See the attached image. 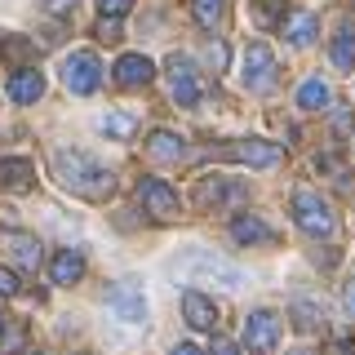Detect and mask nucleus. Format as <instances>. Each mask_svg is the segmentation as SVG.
Returning <instances> with one entry per match:
<instances>
[{
  "label": "nucleus",
  "mask_w": 355,
  "mask_h": 355,
  "mask_svg": "<svg viewBox=\"0 0 355 355\" xmlns=\"http://www.w3.org/2000/svg\"><path fill=\"white\" fill-rule=\"evenodd\" d=\"M182 315H187V324L200 329V333H214L218 329V306H214V297H205L200 288L182 293Z\"/></svg>",
  "instance_id": "nucleus-11"
},
{
  "label": "nucleus",
  "mask_w": 355,
  "mask_h": 355,
  "mask_svg": "<svg viewBox=\"0 0 355 355\" xmlns=\"http://www.w3.org/2000/svg\"><path fill=\"white\" fill-rule=\"evenodd\" d=\"M329 85L320 80V76H311V80H302V89H297V107L302 111H320V107H329Z\"/></svg>",
  "instance_id": "nucleus-21"
},
{
  "label": "nucleus",
  "mask_w": 355,
  "mask_h": 355,
  "mask_svg": "<svg viewBox=\"0 0 355 355\" xmlns=\"http://www.w3.org/2000/svg\"><path fill=\"white\" fill-rule=\"evenodd\" d=\"M342 306H347V315L355 320V275L347 280V293H342Z\"/></svg>",
  "instance_id": "nucleus-34"
},
{
  "label": "nucleus",
  "mask_w": 355,
  "mask_h": 355,
  "mask_svg": "<svg viewBox=\"0 0 355 355\" xmlns=\"http://www.w3.org/2000/svg\"><path fill=\"white\" fill-rule=\"evenodd\" d=\"M338 187H342L347 196H355V173H338Z\"/></svg>",
  "instance_id": "nucleus-37"
},
{
  "label": "nucleus",
  "mask_w": 355,
  "mask_h": 355,
  "mask_svg": "<svg viewBox=\"0 0 355 355\" xmlns=\"http://www.w3.org/2000/svg\"><path fill=\"white\" fill-rule=\"evenodd\" d=\"M222 155H231V160H240V164H253V169H275L284 151L275 147V142H262V138H240V142H231V147H222Z\"/></svg>",
  "instance_id": "nucleus-8"
},
{
  "label": "nucleus",
  "mask_w": 355,
  "mask_h": 355,
  "mask_svg": "<svg viewBox=\"0 0 355 355\" xmlns=\"http://www.w3.org/2000/svg\"><path fill=\"white\" fill-rule=\"evenodd\" d=\"M44 9H49V14H58V18H67L76 9V0H44Z\"/></svg>",
  "instance_id": "nucleus-32"
},
{
  "label": "nucleus",
  "mask_w": 355,
  "mask_h": 355,
  "mask_svg": "<svg viewBox=\"0 0 355 355\" xmlns=\"http://www.w3.org/2000/svg\"><path fill=\"white\" fill-rule=\"evenodd\" d=\"M275 76H280V67H275V53L266 49V44L253 40L249 49H244V85H249L253 94H266V89L275 85Z\"/></svg>",
  "instance_id": "nucleus-7"
},
{
  "label": "nucleus",
  "mask_w": 355,
  "mask_h": 355,
  "mask_svg": "<svg viewBox=\"0 0 355 355\" xmlns=\"http://www.w3.org/2000/svg\"><path fill=\"white\" fill-rule=\"evenodd\" d=\"M31 182H36V169H31V160H0V187L5 191H31Z\"/></svg>",
  "instance_id": "nucleus-17"
},
{
  "label": "nucleus",
  "mask_w": 355,
  "mask_h": 355,
  "mask_svg": "<svg viewBox=\"0 0 355 355\" xmlns=\"http://www.w3.org/2000/svg\"><path fill=\"white\" fill-rule=\"evenodd\" d=\"M196 200H200V209H218V205H227V200H244V187L231 182V178H205Z\"/></svg>",
  "instance_id": "nucleus-12"
},
{
  "label": "nucleus",
  "mask_w": 355,
  "mask_h": 355,
  "mask_svg": "<svg viewBox=\"0 0 355 355\" xmlns=\"http://www.w3.org/2000/svg\"><path fill=\"white\" fill-rule=\"evenodd\" d=\"M98 36H103V40H120V18H103V22H98Z\"/></svg>",
  "instance_id": "nucleus-31"
},
{
  "label": "nucleus",
  "mask_w": 355,
  "mask_h": 355,
  "mask_svg": "<svg viewBox=\"0 0 355 355\" xmlns=\"http://www.w3.org/2000/svg\"><path fill=\"white\" fill-rule=\"evenodd\" d=\"M173 271L182 275V280H191V284H222V288H240L244 284L240 266H231L227 258H218V253H209V249H191L187 258H178Z\"/></svg>",
  "instance_id": "nucleus-2"
},
{
  "label": "nucleus",
  "mask_w": 355,
  "mask_h": 355,
  "mask_svg": "<svg viewBox=\"0 0 355 355\" xmlns=\"http://www.w3.org/2000/svg\"><path fill=\"white\" fill-rule=\"evenodd\" d=\"M40 94H44V76L36 71V67H22V71H14V80H9V98H14L18 107L40 103Z\"/></svg>",
  "instance_id": "nucleus-13"
},
{
  "label": "nucleus",
  "mask_w": 355,
  "mask_h": 355,
  "mask_svg": "<svg viewBox=\"0 0 355 355\" xmlns=\"http://www.w3.org/2000/svg\"><path fill=\"white\" fill-rule=\"evenodd\" d=\"M275 342H280V315L275 311H253L244 320V347H249V355H271Z\"/></svg>",
  "instance_id": "nucleus-6"
},
{
  "label": "nucleus",
  "mask_w": 355,
  "mask_h": 355,
  "mask_svg": "<svg viewBox=\"0 0 355 355\" xmlns=\"http://www.w3.org/2000/svg\"><path fill=\"white\" fill-rule=\"evenodd\" d=\"M231 236H236L240 244H271V240H275V231L266 227L258 214H240L236 222H231Z\"/></svg>",
  "instance_id": "nucleus-18"
},
{
  "label": "nucleus",
  "mask_w": 355,
  "mask_h": 355,
  "mask_svg": "<svg viewBox=\"0 0 355 355\" xmlns=\"http://www.w3.org/2000/svg\"><path fill=\"white\" fill-rule=\"evenodd\" d=\"M209 62H214V71H222V67H227V49H222V44H209Z\"/></svg>",
  "instance_id": "nucleus-33"
},
{
  "label": "nucleus",
  "mask_w": 355,
  "mask_h": 355,
  "mask_svg": "<svg viewBox=\"0 0 355 355\" xmlns=\"http://www.w3.org/2000/svg\"><path fill=\"white\" fill-rule=\"evenodd\" d=\"M293 222L306 231L311 240H329L333 231H338V218H333V209H329V200L320 196V191H293Z\"/></svg>",
  "instance_id": "nucleus-3"
},
{
  "label": "nucleus",
  "mask_w": 355,
  "mask_h": 355,
  "mask_svg": "<svg viewBox=\"0 0 355 355\" xmlns=\"http://www.w3.org/2000/svg\"><path fill=\"white\" fill-rule=\"evenodd\" d=\"M151 76H155V67H151V58H142V53H125V58L116 62V80L125 85V89L147 85Z\"/></svg>",
  "instance_id": "nucleus-16"
},
{
  "label": "nucleus",
  "mask_w": 355,
  "mask_h": 355,
  "mask_svg": "<svg viewBox=\"0 0 355 355\" xmlns=\"http://www.w3.org/2000/svg\"><path fill=\"white\" fill-rule=\"evenodd\" d=\"M49 275H53V284H76L85 275V253L80 249H58L53 262H49Z\"/></svg>",
  "instance_id": "nucleus-14"
},
{
  "label": "nucleus",
  "mask_w": 355,
  "mask_h": 355,
  "mask_svg": "<svg viewBox=\"0 0 355 355\" xmlns=\"http://www.w3.org/2000/svg\"><path fill=\"white\" fill-rule=\"evenodd\" d=\"M98 80H103V62H98V53H71V58L62 62V85L71 89V94H94Z\"/></svg>",
  "instance_id": "nucleus-5"
},
{
  "label": "nucleus",
  "mask_w": 355,
  "mask_h": 355,
  "mask_svg": "<svg viewBox=\"0 0 355 355\" xmlns=\"http://www.w3.org/2000/svg\"><path fill=\"white\" fill-rule=\"evenodd\" d=\"M280 5L284 0H258V22H275L280 18Z\"/></svg>",
  "instance_id": "nucleus-30"
},
{
  "label": "nucleus",
  "mask_w": 355,
  "mask_h": 355,
  "mask_svg": "<svg viewBox=\"0 0 355 355\" xmlns=\"http://www.w3.org/2000/svg\"><path fill=\"white\" fill-rule=\"evenodd\" d=\"M98 129H103L107 138H129V133L138 129V120H133L129 111H111V116H103V120H98Z\"/></svg>",
  "instance_id": "nucleus-23"
},
{
  "label": "nucleus",
  "mask_w": 355,
  "mask_h": 355,
  "mask_svg": "<svg viewBox=\"0 0 355 355\" xmlns=\"http://www.w3.org/2000/svg\"><path fill=\"white\" fill-rule=\"evenodd\" d=\"M138 205H142V214H151L155 222L178 218V191L164 178H138Z\"/></svg>",
  "instance_id": "nucleus-4"
},
{
  "label": "nucleus",
  "mask_w": 355,
  "mask_h": 355,
  "mask_svg": "<svg viewBox=\"0 0 355 355\" xmlns=\"http://www.w3.org/2000/svg\"><path fill=\"white\" fill-rule=\"evenodd\" d=\"M182 138L178 133H169V129H155L151 138H147V155L151 160H182Z\"/></svg>",
  "instance_id": "nucleus-19"
},
{
  "label": "nucleus",
  "mask_w": 355,
  "mask_h": 355,
  "mask_svg": "<svg viewBox=\"0 0 355 355\" xmlns=\"http://www.w3.org/2000/svg\"><path fill=\"white\" fill-rule=\"evenodd\" d=\"M22 347H27V329L18 324H5V320H0V355H18Z\"/></svg>",
  "instance_id": "nucleus-26"
},
{
  "label": "nucleus",
  "mask_w": 355,
  "mask_h": 355,
  "mask_svg": "<svg viewBox=\"0 0 355 355\" xmlns=\"http://www.w3.org/2000/svg\"><path fill=\"white\" fill-rule=\"evenodd\" d=\"M333 355H355V342H338V347H333Z\"/></svg>",
  "instance_id": "nucleus-38"
},
{
  "label": "nucleus",
  "mask_w": 355,
  "mask_h": 355,
  "mask_svg": "<svg viewBox=\"0 0 355 355\" xmlns=\"http://www.w3.org/2000/svg\"><path fill=\"white\" fill-rule=\"evenodd\" d=\"M333 133H338V138H347V133H351V107L333 111Z\"/></svg>",
  "instance_id": "nucleus-29"
},
{
  "label": "nucleus",
  "mask_w": 355,
  "mask_h": 355,
  "mask_svg": "<svg viewBox=\"0 0 355 355\" xmlns=\"http://www.w3.org/2000/svg\"><path fill=\"white\" fill-rule=\"evenodd\" d=\"M18 288H22V284H18V275L9 271V266H0V297H14Z\"/></svg>",
  "instance_id": "nucleus-28"
},
{
  "label": "nucleus",
  "mask_w": 355,
  "mask_h": 355,
  "mask_svg": "<svg viewBox=\"0 0 355 355\" xmlns=\"http://www.w3.org/2000/svg\"><path fill=\"white\" fill-rule=\"evenodd\" d=\"M169 355H205V351H200V347H196V342H178V347H173Z\"/></svg>",
  "instance_id": "nucleus-36"
},
{
  "label": "nucleus",
  "mask_w": 355,
  "mask_h": 355,
  "mask_svg": "<svg viewBox=\"0 0 355 355\" xmlns=\"http://www.w3.org/2000/svg\"><path fill=\"white\" fill-rule=\"evenodd\" d=\"M133 0H98V9H103V18H125Z\"/></svg>",
  "instance_id": "nucleus-27"
},
{
  "label": "nucleus",
  "mask_w": 355,
  "mask_h": 355,
  "mask_svg": "<svg viewBox=\"0 0 355 355\" xmlns=\"http://www.w3.org/2000/svg\"><path fill=\"white\" fill-rule=\"evenodd\" d=\"M293 320H297V329H302V333H311V329L324 324V306H315V302H306V297H297V302H293Z\"/></svg>",
  "instance_id": "nucleus-24"
},
{
  "label": "nucleus",
  "mask_w": 355,
  "mask_h": 355,
  "mask_svg": "<svg viewBox=\"0 0 355 355\" xmlns=\"http://www.w3.org/2000/svg\"><path fill=\"white\" fill-rule=\"evenodd\" d=\"M214 355H240V351H236V342H227V338H214Z\"/></svg>",
  "instance_id": "nucleus-35"
},
{
  "label": "nucleus",
  "mask_w": 355,
  "mask_h": 355,
  "mask_svg": "<svg viewBox=\"0 0 355 355\" xmlns=\"http://www.w3.org/2000/svg\"><path fill=\"white\" fill-rule=\"evenodd\" d=\"M288 355H315V351H288Z\"/></svg>",
  "instance_id": "nucleus-39"
},
{
  "label": "nucleus",
  "mask_w": 355,
  "mask_h": 355,
  "mask_svg": "<svg viewBox=\"0 0 355 355\" xmlns=\"http://www.w3.org/2000/svg\"><path fill=\"white\" fill-rule=\"evenodd\" d=\"M107 306L116 311V320H125V324H142V320H147V297H142L138 284H111Z\"/></svg>",
  "instance_id": "nucleus-9"
},
{
  "label": "nucleus",
  "mask_w": 355,
  "mask_h": 355,
  "mask_svg": "<svg viewBox=\"0 0 355 355\" xmlns=\"http://www.w3.org/2000/svg\"><path fill=\"white\" fill-rule=\"evenodd\" d=\"M53 178H58L71 196H85V200H107L111 191H116V178H111V169H103L94 155L67 151V147L53 151Z\"/></svg>",
  "instance_id": "nucleus-1"
},
{
  "label": "nucleus",
  "mask_w": 355,
  "mask_h": 355,
  "mask_svg": "<svg viewBox=\"0 0 355 355\" xmlns=\"http://www.w3.org/2000/svg\"><path fill=\"white\" fill-rule=\"evenodd\" d=\"M191 14L200 27H218L222 14H227V0H191Z\"/></svg>",
  "instance_id": "nucleus-25"
},
{
  "label": "nucleus",
  "mask_w": 355,
  "mask_h": 355,
  "mask_svg": "<svg viewBox=\"0 0 355 355\" xmlns=\"http://www.w3.org/2000/svg\"><path fill=\"white\" fill-rule=\"evenodd\" d=\"M333 62L342 71H355V22H342L338 36H333Z\"/></svg>",
  "instance_id": "nucleus-20"
},
{
  "label": "nucleus",
  "mask_w": 355,
  "mask_h": 355,
  "mask_svg": "<svg viewBox=\"0 0 355 355\" xmlns=\"http://www.w3.org/2000/svg\"><path fill=\"white\" fill-rule=\"evenodd\" d=\"M9 249H14V258H18L22 271H36V266H40V240L36 236H22V231H18V236L9 240Z\"/></svg>",
  "instance_id": "nucleus-22"
},
{
  "label": "nucleus",
  "mask_w": 355,
  "mask_h": 355,
  "mask_svg": "<svg viewBox=\"0 0 355 355\" xmlns=\"http://www.w3.org/2000/svg\"><path fill=\"white\" fill-rule=\"evenodd\" d=\"M36 355H40V351H36Z\"/></svg>",
  "instance_id": "nucleus-40"
},
{
  "label": "nucleus",
  "mask_w": 355,
  "mask_h": 355,
  "mask_svg": "<svg viewBox=\"0 0 355 355\" xmlns=\"http://www.w3.org/2000/svg\"><path fill=\"white\" fill-rule=\"evenodd\" d=\"M169 89H173V103L178 107H196L200 103V76L196 67L182 58V53H173L169 58Z\"/></svg>",
  "instance_id": "nucleus-10"
},
{
  "label": "nucleus",
  "mask_w": 355,
  "mask_h": 355,
  "mask_svg": "<svg viewBox=\"0 0 355 355\" xmlns=\"http://www.w3.org/2000/svg\"><path fill=\"white\" fill-rule=\"evenodd\" d=\"M315 31H320V18L311 14V9H293V14L284 18V40H288V44H297V49L315 40Z\"/></svg>",
  "instance_id": "nucleus-15"
}]
</instances>
